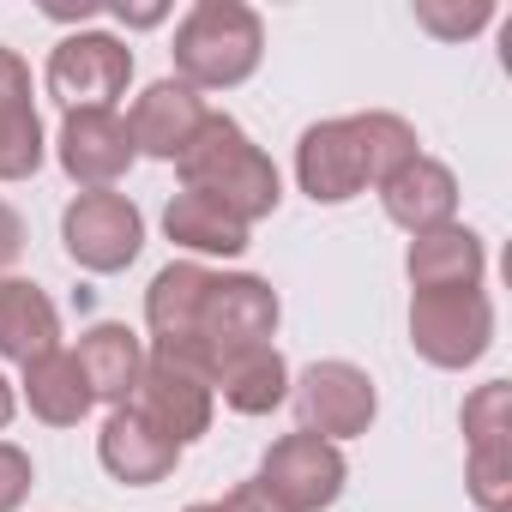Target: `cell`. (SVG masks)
Returning a JSON list of instances; mask_svg holds the SVG:
<instances>
[{"instance_id":"21","label":"cell","mask_w":512,"mask_h":512,"mask_svg":"<svg viewBox=\"0 0 512 512\" xmlns=\"http://www.w3.org/2000/svg\"><path fill=\"white\" fill-rule=\"evenodd\" d=\"M163 235L175 247H187V253H217V260H235V253L247 247V223H235L205 193H175L163 205Z\"/></svg>"},{"instance_id":"13","label":"cell","mask_w":512,"mask_h":512,"mask_svg":"<svg viewBox=\"0 0 512 512\" xmlns=\"http://www.w3.org/2000/svg\"><path fill=\"white\" fill-rule=\"evenodd\" d=\"M296 181L314 205H344L368 187L362 151L350 139V121H314L296 145Z\"/></svg>"},{"instance_id":"10","label":"cell","mask_w":512,"mask_h":512,"mask_svg":"<svg viewBox=\"0 0 512 512\" xmlns=\"http://www.w3.org/2000/svg\"><path fill=\"white\" fill-rule=\"evenodd\" d=\"M127 404H133L151 428H163L175 446H187V440H199V434L211 428V386H205L199 374L175 368V362H157V356H145L139 386H133Z\"/></svg>"},{"instance_id":"5","label":"cell","mask_w":512,"mask_h":512,"mask_svg":"<svg viewBox=\"0 0 512 512\" xmlns=\"http://www.w3.org/2000/svg\"><path fill=\"white\" fill-rule=\"evenodd\" d=\"M61 241L73 253V266L109 278V272H127L145 247V217L127 193H79L67 211H61Z\"/></svg>"},{"instance_id":"14","label":"cell","mask_w":512,"mask_h":512,"mask_svg":"<svg viewBox=\"0 0 512 512\" xmlns=\"http://www.w3.org/2000/svg\"><path fill=\"white\" fill-rule=\"evenodd\" d=\"M380 205L404 235H428L458 223V175L434 157H410L398 175L380 181Z\"/></svg>"},{"instance_id":"11","label":"cell","mask_w":512,"mask_h":512,"mask_svg":"<svg viewBox=\"0 0 512 512\" xmlns=\"http://www.w3.org/2000/svg\"><path fill=\"white\" fill-rule=\"evenodd\" d=\"M404 272H410V290H416V296L482 290V272H488V247H482V235H476V229H464V223H446V229L410 235Z\"/></svg>"},{"instance_id":"15","label":"cell","mask_w":512,"mask_h":512,"mask_svg":"<svg viewBox=\"0 0 512 512\" xmlns=\"http://www.w3.org/2000/svg\"><path fill=\"white\" fill-rule=\"evenodd\" d=\"M205 290H211V272H205L199 260H175V266H163V272L151 278V290H145L151 356H181V350H193Z\"/></svg>"},{"instance_id":"16","label":"cell","mask_w":512,"mask_h":512,"mask_svg":"<svg viewBox=\"0 0 512 512\" xmlns=\"http://www.w3.org/2000/svg\"><path fill=\"white\" fill-rule=\"evenodd\" d=\"M205 115H211V109L199 103V91H187L181 79H157V85L139 91V103H133V115H127L133 151L175 163V157L193 145V133H199Z\"/></svg>"},{"instance_id":"23","label":"cell","mask_w":512,"mask_h":512,"mask_svg":"<svg viewBox=\"0 0 512 512\" xmlns=\"http://www.w3.org/2000/svg\"><path fill=\"white\" fill-rule=\"evenodd\" d=\"M43 169L37 103H0V181H31Z\"/></svg>"},{"instance_id":"24","label":"cell","mask_w":512,"mask_h":512,"mask_svg":"<svg viewBox=\"0 0 512 512\" xmlns=\"http://www.w3.org/2000/svg\"><path fill=\"white\" fill-rule=\"evenodd\" d=\"M464 440L470 446H500V440H512V386L506 380H488V386H476L470 398H464Z\"/></svg>"},{"instance_id":"3","label":"cell","mask_w":512,"mask_h":512,"mask_svg":"<svg viewBox=\"0 0 512 512\" xmlns=\"http://www.w3.org/2000/svg\"><path fill=\"white\" fill-rule=\"evenodd\" d=\"M278 290L266 278H247V272H229L217 278L211 272V290H205V308H199V332H193V350L181 356H157V362H175L187 374H199L211 386L217 362L235 356V350H253V344H272L278 332Z\"/></svg>"},{"instance_id":"18","label":"cell","mask_w":512,"mask_h":512,"mask_svg":"<svg viewBox=\"0 0 512 512\" xmlns=\"http://www.w3.org/2000/svg\"><path fill=\"white\" fill-rule=\"evenodd\" d=\"M211 386L223 392V404L235 416H272L284 398H290V362L272 350V344H253V350H235L217 362Z\"/></svg>"},{"instance_id":"8","label":"cell","mask_w":512,"mask_h":512,"mask_svg":"<svg viewBox=\"0 0 512 512\" xmlns=\"http://www.w3.org/2000/svg\"><path fill=\"white\" fill-rule=\"evenodd\" d=\"M133 79V49L109 31H79L49 55V91L67 109H115Z\"/></svg>"},{"instance_id":"1","label":"cell","mask_w":512,"mask_h":512,"mask_svg":"<svg viewBox=\"0 0 512 512\" xmlns=\"http://www.w3.org/2000/svg\"><path fill=\"white\" fill-rule=\"evenodd\" d=\"M175 169H181V193H205L211 205H223L247 229L260 217H272L278 199H284V181H278L272 157L253 145L241 133V121H229V115H205L193 145L175 157Z\"/></svg>"},{"instance_id":"32","label":"cell","mask_w":512,"mask_h":512,"mask_svg":"<svg viewBox=\"0 0 512 512\" xmlns=\"http://www.w3.org/2000/svg\"><path fill=\"white\" fill-rule=\"evenodd\" d=\"M187 512H223V506H217V500H199V506H187Z\"/></svg>"},{"instance_id":"20","label":"cell","mask_w":512,"mask_h":512,"mask_svg":"<svg viewBox=\"0 0 512 512\" xmlns=\"http://www.w3.org/2000/svg\"><path fill=\"white\" fill-rule=\"evenodd\" d=\"M25 404H31L37 422H49V428H73V422L91 416L97 398H91V386H85L73 350H49V356H37V362L25 368Z\"/></svg>"},{"instance_id":"6","label":"cell","mask_w":512,"mask_h":512,"mask_svg":"<svg viewBox=\"0 0 512 512\" xmlns=\"http://www.w3.org/2000/svg\"><path fill=\"white\" fill-rule=\"evenodd\" d=\"M344 476H350V464H344V452L332 440H320V434H284V440L266 446L260 476H253V482H260L284 512H326L344 494Z\"/></svg>"},{"instance_id":"27","label":"cell","mask_w":512,"mask_h":512,"mask_svg":"<svg viewBox=\"0 0 512 512\" xmlns=\"http://www.w3.org/2000/svg\"><path fill=\"white\" fill-rule=\"evenodd\" d=\"M25 494H31V452L0 440V512H19Z\"/></svg>"},{"instance_id":"29","label":"cell","mask_w":512,"mask_h":512,"mask_svg":"<svg viewBox=\"0 0 512 512\" xmlns=\"http://www.w3.org/2000/svg\"><path fill=\"white\" fill-rule=\"evenodd\" d=\"M217 506H223V512H284V506H278V500H272L260 482H241V488H229Z\"/></svg>"},{"instance_id":"19","label":"cell","mask_w":512,"mask_h":512,"mask_svg":"<svg viewBox=\"0 0 512 512\" xmlns=\"http://www.w3.org/2000/svg\"><path fill=\"white\" fill-rule=\"evenodd\" d=\"M73 362H79V374H85L91 398L127 404V398H133V386H139V368H145V344H139V332H127V326H115V320H103V326H91V332L79 338Z\"/></svg>"},{"instance_id":"9","label":"cell","mask_w":512,"mask_h":512,"mask_svg":"<svg viewBox=\"0 0 512 512\" xmlns=\"http://www.w3.org/2000/svg\"><path fill=\"white\" fill-rule=\"evenodd\" d=\"M133 133L115 109H67L61 121V169L85 187V193H109L127 169H133Z\"/></svg>"},{"instance_id":"12","label":"cell","mask_w":512,"mask_h":512,"mask_svg":"<svg viewBox=\"0 0 512 512\" xmlns=\"http://www.w3.org/2000/svg\"><path fill=\"white\" fill-rule=\"evenodd\" d=\"M97 458H103V470L121 488H151V482H163L181 464V446L163 428H151L133 404H115L103 434H97Z\"/></svg>"},{"instance_id":"7","label":"cell","mask_w":512,"mask_h":512,"mask_svg":"<svg viewBox=\"0 0 512 512\" xmlns=\"http://www.w3.org/2000/svg\"><path fill=\"white\" fill-rule=\"evenodd\" d=\"M290 398H296V416H302V434H320V440H356L368 434L380 398H374V380L356 368V362H314L302 380H290Z\"/></svg>"},{"instance_id":"22","label":"cell","mask_w":512,"mask_h":512,"mask_svg":"<svg viewBox=\"0 0 512 512\" xmlns=\"http://www.w3.org/2000/svg\"><path fill=\"white\" fill-rule=\"evenodd\" d=\"M350 121V139L362 151V169H368V187H380L386 175H398L410 157H422L416 145V127L392 109H368V115H344Z\"/></svg>"},{"instance_id":"25","label":"cell","mask_w":512,"mask_h":512,"mask_svg":"<svg viewBox=\"0 0 512 512\" xmlns=\"http://www.w3.org/2000/svg\"><path fill=\"white\" fill-rule=\"evenodd\" d=\"M488 19H494L488 0H416V25H422L428 37H440V43H464V37H476Z\"/></svg>"},{"instance_id":"17","label":"cell","mask_w":512,"mask_h":512,"mask_svg":"<svg viewBox=\"0 0 512 512\" xmlns=\"http://www.w3.org/2000/svg\"><path fill=\"white\" fill-rule=\"evenodd\" d=\"M61 350V314L31 278H0V356L31 368L37 356Z\"/></svg>"},{"instance_id":"4","label":"cell","mask_w":512,"mask_h":512,"mask_svg":"<svg viewBox=\"0 0 512 512\" xmlns=\"http://www.w3.org/2000/svg\"><path fill=\"white\" fill-rule=\"evenodd\" d=\"M410 344L428 368H470L494 344V302L482 290H446L410 302Z\"/></svg>"},{"instance_id":"31","label":"cell","mask_w":512,"mask_h":512,"mask_svg":"<svg viewBox=\"0 0 512 512\" xmlns=\"http://www.w3.org/2000/svg\"><path fill=\"white\" fill-rule=\"evenodd\" d=\"M13 410H19V398H13V380H7V374H0V428H7V422H13Z\"/></svg>"},{"instance_id":"30","label":"cell","mask_w":512,"mask_h":512,"mask_svg":"<svg viewBox=\"0 0 512 512\" xmlns=\"http://www.w3.org/2000/svg\"><path fill=\"white\" fill-rule=\"evenodd\" d=\"M19 247H25V223H19V211L7 199H0V272L19 260Z\"/></svg>"},{"instance_id":"2","label":"cell","mask_w":512,"mask_h":512,"mask_svg":"<svg viewBox=\"0 0 512 512\" xmlns=\"http://www.w3.org/2000/svg\"><path fill=\"white\" fill-rule=\"evenodd\" d=\"M175 79L187 91H235L260 73L266 55V25L241 0H199L175 25Z\"/></svg>"},{"instance_id":"26","label":"cell","mask_w":512,"mask_h":512,"mask_svg":"<svg viewBox=\"0 0 512 512\" xmlns=\"http://www.w3.org/2000/svg\"><path fill=\"white\" fill-rule=\"evenodd\" d=\"M470 500L482 512H506V500H512V440L470 446Z\"/></svg>"},{"instance_id":"28","label":"cell","mask_w":512,"mask_h":512,"mask_svg":"<svg viewBox=\"0 0 512 512\" xmlns=\"http://www.w3.org/2000/svg\"><path fill=\"white\" fill-rule=\"evenodd\" d=\"M0 103H31V67L13 49H0Z\"/></svg>"}]
</instances>
